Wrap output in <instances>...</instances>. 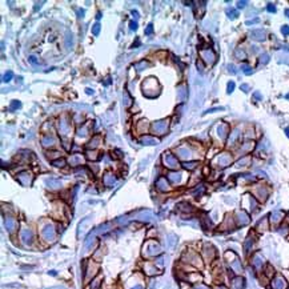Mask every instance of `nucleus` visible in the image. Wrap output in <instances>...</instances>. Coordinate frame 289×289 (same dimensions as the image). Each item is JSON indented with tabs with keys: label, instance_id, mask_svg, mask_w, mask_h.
I'll use <instances>...</instances> for the list:
<instances>
[{
	"label": "nucleus",
	"instance_id": "nucleus-15",
	"mask_svg": "<svg viewBox=\"0 0 289 289\" xmlns=\"http://www.w3.org/2000/svg\"><path fill=\"white\" fill-rule=\"evenodd\" d=\"M66 47L68 49H71L73 47V35L71 32H67L66 35Z\"/></svg>",
	"mask_w": 289,
	"mask_h": 289
},
{
	"label": "nucleus",
	"instance_id": "nucleus-6",
	"mask_svg": "<svg viewBox=\"0 0 289 289\" xmlns=\"http://www.w3.org/2000/svg\"><path fill=\"white\" fill-rule=\"evenodd\" d=\"M17 180L23 184V185H29L32 182V179H33V176H32L31 172H28V171H23V172L17 173Z\"/></svg>",
	"mask_w": 289,
	"mask_h": 289
},
{
	"label": "nucleus",
	"instance_id": "nucleus-24",
	"mask_svg": "<svg viewBox=\"0 0 289 289\" xmlns=\"http://www.w3.org/2000/svg\"><path fill=\"white\" fill-rule=\"evenodd\" d=\"M195 165H196V163H184L182 167H184L185 169H193L195 168Z\"/></svg>",
	"mask_w": 289,
	"mask_h": 289
},
{
	"label": "nucleus",
	"instance_id": "nucleus-2",
	"mask_svg": "<svg viewBox=\"0 0 289 289\" xmlns=\"http://www.w3.org/2000/svg\"><path fill=\"white\" fill-rule=\"evenodd\" d=\"M169 128V119H161V120H157L152 124V132L157 136H163L165 132L168 131Z\"/></svg>",
	"mask_w": 289,
	"mask_h": 289
},
{
	"label": "nucleus",
	"instance_id": "nucleus-14",
	"mask_svg": "<svg viewBox=\"0 0 289 289\" xmlns=\"http://www.w3.org/2000/svg\"><path fill=\"white\" fill-rule=\"evenodd\" d=\"M47 184L51 187L52 189H57V188H60V187H61V182H60V180H56V179L47 180Z\"/></svg>",
	"mask_w": 289,
	"mask_h": 289
},
{
	"label": "nucleus",
	"instance_id": "nucleus-18",
	"mask_svg": "<svg viewBox=\"0 0 289 289\" xmlns=\"http://www.w3.org/2000/svg\"><path fill=\"white\" fill-rule=\"evenodd\" d=\"M45 155H47V157H48V159H52V161H53V160H57V159H60V156H61V155H60V152H57V151H55V152L49 151V152H47Z\"/></svg>",
	"mask_w": 289,
	"mask_h": 289
},
{
	"label": "nucleus",
	"instance_id": "nucleus-28",
	"mask_svg": "<svg viewBox=\"0 0 289 289\" xmlns=\"http://www.w3.org/2000/svg\"><path fill=\"white\" fill-rule=\"evenodd\" d=\"M29 63L33 64V66H36V64H38V59L35 57V56H29Z\"/></svg>",
	"mask_w": 289,
	"mask_h": 289
},
{
	"label": "nucleus",
	"instance_id": "nucleus-20",
	"mask_svg": "<svg viewBox=\"0 0 289 289\" xmlns=\"http://www.w3.org/2000/svg\"><path fill=\"white\" fill-rule=\"evenodd\" d=\"M131 104H132L131 97H129V95H128L127 91H124V105H125V107H129Z\"/></svg>",
	"mask_w": 289,
	"mask_h": 289
},
{
	"label": "nucleus",
	"instance_id": "nucleus-4",
	"mask_svg": "<svg viewBox=\"0 0 289 289\" xmlns=\"http://www.w3.org/2000/svg\"><path fill=\"white\" fill-rule=\"evenodd\" d=\"M163 163L168 169H176L179 168V163H177V159L175 156H172L171 153H164L163 155Z\"/></svg>",
	"mask_w": 289,
	"mask_h": 289
},
{
	"label": "nucleus",
	"instance_id": "nucleus-13",
	"mask_svg": "<svg viewBox=\"0 0 289 289\" xmlns=\"http://www.w3.org/2000/svg\"><path fill=\"white\" fill-rule=\"evenodd\" d=\"M151 64H149L148 61H145V60H143V61H139V63H136L135 64V68H136V71L137 72H141V71H144L147 67H149Z\"/></svg>",
	"mask_w": 289,
	"mask_h": 289
},
{
	"label": "nucleus",
	"instance_id": "nucleus-21",
	"mask_svg": "<svg viewBox=\"0 0 289 289\" xmlns=\"http://www.w3.org/2000/svg\"><path fill=\"white\" fill-rule=\"evenodd\" d=\"M20 107H21L20 101H17V100H14V101H12V104H11L10 109H11V111H15V109H17V108H20Z\"/></svg>",
	"mask_w": 289,
	"mask_h": 289
},
{
	"label": "nucleus",
	"instance_id": "nucleus-22",
	"mask_svg": "<svg viewBox=\"0 0 289 289\" xmlns=\"http://www.w3.org/2000/svg\"><path fill=\"white\" fill-rule=\"evenodd\" d=\"M12 77H14V73L11 72V71H8V72L3 76V81H4V83H8L11 79H12Z\"/></svg>",
	"mask_w": 289,
	"mask_h": 289
},
{
	"label": "nucleus",
	"instance_id": "nucleus-30",
	"mask_svg": "<svg viewBox=\"0 0 289 289\" xmlns=\"http://www.w3.org/2000/svg\"><path fill=\"white\" fill-rule=\"evenodd\" d=\"M87 93H88V95H91V93H93V91H91V90H87Z\"/></svg>",
	"mask_w": 289,
	"mask_h": 289
},
{
	"label": "nucleus",
	"instance_id": "nucleus-3",
	"mask_svg": "<svg viewBox=\"0 0 289 289\" xmlns=\"http://www.w3.org/2000/svg\"><path fill=\"white\" fill-rule=\"evenodd\" d=\"M59 132L63 137H67L68 133L71 132V120L67 116H63L59 120Z\"/></svg>",
	"mask_w": 289,
	"mask_h": 289
},
{
	"label": "nucleus",
	"instance_id": "nucleus-26",
	"mask_svg": "<svg viewBox=\"0 0 289 289\" xmlns=\"http://www.w3.org/2000/svg\"><path fill=\"white\" fill-rule=\"evenodd\" d=\"M73 121H75V123H77V121H83V115L81 113H76L75 116H73Z\"/></svg>",
	"mask_w": 289,
	"mask_h": 289
},
{
	"label": "nucleus",
	"instance_id": "nucleus-17",
	"mask_svg": "<svg viewBox=\"0 0 289 289\" xmlns=\"http://www.w3.org/2000/svg\"><path fill=\"white\" fill-rule=\"evenodd\" d=\"M88 127L87 125H83L81 128H79V131H77V136L79 137H87L88 136Z\"/></svg>",
	"mask_w": 289,
	"mask_h": 289
},
{
	"label": "nucleus",
	"instance_id": "nucleus-29",
	"mask_svg": "<svg viewBox=\"0 0 289 289\" xmlns=\"http://www.w3.org/2000/svg\"><path fill=\"white\" fill-rule=\"evenodd\" d=\"M132 15H133V16H136V19H139V12H137V11H132Z\"/></svg>",
	"mask_w": 289,
	"mask_h": 289
},
{
	"label": "nucleus",
	"instance_id": "nucleus-19",
	"mask_svg": "<svg viewBox=\"0 0 289 289\" xmlns=\"http://www.w3.org/2000/svg\"><path fill=\"white\" fill-rule=\"evenodd\" d=\"M85 155H87V157L90 159V160H97V152L96 151H91V149H87V152H85Z\"/></svg>",
	"mask_w": 289,
	"mask_h": 289
},
{
	"label": "nucleus",
	"instance_id": "nucleus-10",
	"mask_svg": "<svg viewBox=\"0 0 289 289\" xmlns=\"http://www.w3.org/2000/svg\"><path fill=\"white\" fill-rule=\"evenodd\" d=\"M84 161V157L81 155H72L69 157L68 163L71 164V167H77V165H81Z\"/></svg>",
	"mask_w": 289,
	"mask_h": 289
},
{
	"label": "nucleus",
	"instance_id": "nucleus-23",
	"mask_svg": "<svg viewBox=\"0 0 289 289\" xmlns=\"http://www.w3.org/2000/svg\"><path fill=\"white\" fill-rule=\"evenodd\" d=\"M99 32H100V24L99 23H96V24L92 27V33L93 35H99Z\"/></svg>",
	"mask_w": 289,
	"mask_h": 289
},
{
	"label": "nucleus",
	"instance_id": "nucleus-12",
	"mask_svg": "<svg viewBox=\"0 0 289 289\" xmlns=\"http://www.w3.org/2000/svg\"><path fill=\"white\" fill-rule=\"evenodd\" d=\"M115 182H116V176L113 173H107L104 176V184L105 185H113Z\"/></svg>",
	"mask_w": 289,
	"mask_h": 289
},
{
	"label": "nucleus",
	"instance_id": "nucleus-27",
	"mask_svg": "<svg viewBox=\"0 0 289 289\" xmlns=\"http://www.w3.org/2000/svg\"><path fill=\"white\" fill-rule=\"evenodd\" d=\"M129 27H131L132 31H136L139 25H137V23H136V21H131V23H129Z\"/></svg>",
	"mask_w": 289,
	"mask_h": 289
},
{
	"label": "nucleus",
	"instance_id": "nucleus-1",
	"mask_svg": "<svg viewBox=\"0 0 289 289\" xmlns=\"http://www.w3.org/2000/svg\"><path fill=\"white\" fill-rule=\"evenodd\" d=\"M160 91H161V87L159 84L157 79L153 77V76L147 77L143 81V93H144V96L149 97V99H153V97L159 96Z\"/></svg>",
	"mask_w": 289,
	"mask_h": 289
},
{
	"label": "nucleus",
	"instance_id": "nucleus-7",
	"mask_svg": "<svg viewBox=\"0 0 289 289\" xmlns=\"http://www.w3.org/2000/svg\"><path fill=\"white\" fill-rule=\"evenodd\" d=\"M140 143L143 145H157L159 140L155 137V136H149V135H145L140 139Z\"/></svg>",
	"mask_w": 289,
	"mask_h": 289
},
{
	"label": "nucleus",
	"instance_id": "nucleus-25",
	"mask_svg": "<svg viewBox=\"0 0 289 289\" xmlns=\"http://www.w3.org/2000/svg\"><path fill=\"white\" fill-rule=\"evenodd\" d=\"M152 33H153V25L148 24V27L145 29V35H152Z\"/></svg>",
	"mask_w": 289,
	"mask_h": 289
},
{
	"label": "nucleus",
	"instance_id": "nucleus-11",
	"mask_svg": "<svg viewBox=\"0 0 289 289\" xmlns=\"http://www.w3.org/2000/svg\"><path fill=\"white\" fill-rule=\"evenodd\" d=\"M136 127H137V131L139 133H145V132L149 129V125H148V121L147 120H141L136 124Z\"/></svg>",
	"mask_w": 289,
	"mask_h": 289
},
{
	"label": "nucleus",
	"instance_id": "nucleus-9",
	"mask_svg": "<svg viewBox=\"0 0 289 289\" xmlns=\"http://www.w3.org/2000/svg\"><path fill=\"white\" fill-rule=\"evenodd\" d=\"M156 187H157V189L161 191V192L169 191V185H168V182H167V179H165V177H159L157 181H156Z\"/></svg>",
	"mask_w": 289,
	"mask_h": 289
},
{
	"label": "nucleus",
	"instance_id": "nucleus-8",
	"mask_svg": "<svg viewBox=\"0 0 289 289\" xmlns=\"http://www.w3.org/2000/svg\"><path fill=\"white\" fill-rule=\"evenodd\" d=\"M100 145H101V137H100V136H93L92 140L87 144V148L92 149V151H96Z\"/></svg>",
	"mask_w": 289,
	"mask_h": 289
},
{
	"label": "nucleus",
	"instance_id": "nucleus-16",
	"mask_svg": "<svg viewBox=\"0 0 289 289\" xmlns=\"http://www.w3.org/2000/svg\"><path fill=\"white\" fill-rule=\"evenodd\" d=\"M51 164L53 165V167H57V168H63V167H66L67 160H66V159H63V157H60V159H57V160H53V161H51Z\"/></svg>",
	"mask_w": 289,
	"mask_h": 289
},
{
	"label": "nucleus",
	"instance_id": "nucleus-5",
	"mask_svg": "<svg viewBox=\"0 0 289 289\" xmlns=\"http://www.w3.org/2000/svg\"><path fill=\"white\" fill-rule=\"evenodd\" d=\"M57 143V139L53 136V135L48 133V135H44L43 139H41V145L45 147V148H53Z\"/></svg>",
	"mask_w": 289,
	"mask_h": 289
}]
</instances>
